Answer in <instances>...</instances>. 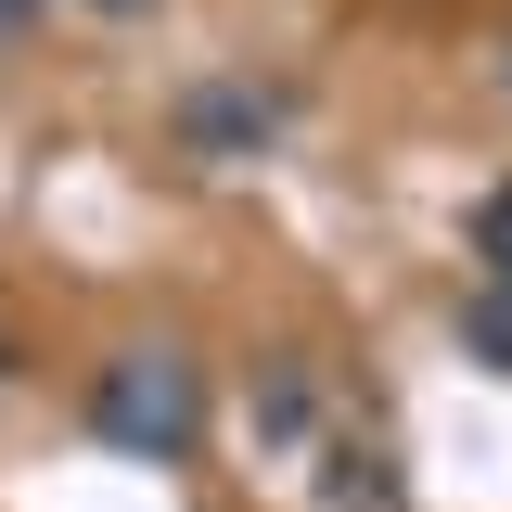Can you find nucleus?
I'll use <instances>...</instances> for the list:
<instances>
[{
  "label": "nucleus",
  "instance_id": "3",
  "mask_svg": "<svg viewBox=\"0 0 512 512\" xmlns=\"http://www.w3.org/2000/svg\"><path fill=\"white\" fill-rule=\"evenodd\" d=\"M474 256H487V295H512V192L474 218Z\"/></svg>",
  "mask_w": 512,
  "mask_h": 512
},
{
  "label": "nucleus",
  "instance_id": "5",
  "mask_svg": "<svg viewBox=\"0 0 512 512\" xmlns=\"http://www.w3.org/2000/svg\"><path fill=\"white\" fill-rule=\"evenodd\" d=\"M103 13H154V0H103Z\"/></svg>",
  "mask_w": 512,
  "mask_h": 512
},
{
  "label": "nucleus",
  "instance_id": "4",
  "mask_svg": "<svg viewBox=\"0 0 512 512\" xmlns=\"http://www.w3.org/2000/svg\"><path fill=\"white\" fill-rule=\"evenodd\" d=\"M474 359H487V372H512V295H487V308H474Z\"/></svg>",
  "mask_w": 512,
  "mask_h": 512
},
{
  "label": "nucleus",
  "instance_id": "2",
  "mask_svg": "<svg viewBox=\"0 0 512 512\" xmlns=\"http://www.w3.org/2000/svg\"><path fill=\"white\" fill-rule=\"evenodd\" d=\"M192 141H205V154H244V141H269V103H256V90H205V103H192Z\"/></svg>",
  "mask_w": 512,
  "mask_h": 512
},
{
  "label": "nucleus",
  "instance_id": "1",
  "mask_svg": "<svg viewBox=\"0 0 512 512\" xmlns=\"http://www.w3.org/2000/svg\"><path fill=\"white\" fill-rule=\"evenodd\" d=\"M90 436L116 448V461H192V436H205V372H192L180 346H116L103 384H90Z\"/></svg>",
  "mask_w": 512,
  "mask_h": 512
}]
</instances>
